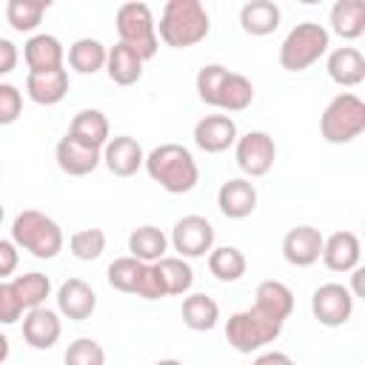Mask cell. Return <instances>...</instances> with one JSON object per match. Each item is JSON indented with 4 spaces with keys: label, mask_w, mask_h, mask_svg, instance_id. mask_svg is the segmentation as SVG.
I'll use <instances>...</instances> for the list:
<instances>
[{
    "label": "cell",
    "mask_w": 365,
    "mask_h": 365,
    "mask_svg": "<svg viewBox=\"0 0 365 365\" xmlns=\"http://www.w3.org/2000/svg\"><path fill=\"white\" fill-rule=\"evenodd\" d=\"M148 177L168 194H188L200 182V168L194 154L180 143H163L145 154Z\"/></svg>",
    "instance_id": "cell-1"
},
{
    "label": "cell",
    "mask_w": 365,
    "mask_h": 365,
    "mask_svg": "<svg viewBox=\"0 0 365 365\" xmlns=\"http://www.w3.org/2000/svg\"><path fill=\"white\" fill-rule=\"evenodd\" d=\"M211 31V17L200 0H168L157 23V40L171 48H191Z\"/></svg>",
    "instance_id": "cell-2"
},
{
    "label": "cell",
    "mask_w": 365,
    "mask_h": 365,
    "mask_svg": "<svg viewBox=\"0 0 365 365\" xmlns=\"http://www.w3.org/2000/svg\"><path fill=\"white\" fill-rule=\"evenodd\" d=\"M11 242L37 259H54L63 251L66 240H63L60 225L48 214L37 208H26L11 222Z\"/></svg>",
    "instance_id": "cell-3"
},
{
    "label": "cell",
    "mask_w": 365,
    "mask_h": 365,
    "mask_svg": "<svg viewBox=\"0 0 365 365\" xmlns=\"http://www.w3.org/2000/svg\"><path fill=\"white\" fill-rule=\"evenodd\" d=\"M328 46H331V34L322 23L314 20L297 23L279 46V66L285 71H305L328 51Z\"/></svg>",
    "instance_id": "cell-4"
},
{
    "label": "cell",
    "mask_w": 365,
    "mask_h": 365,
    "mask_svg": "<svg viewBox=\"0 0 365 365\" xmlns=\"http://www.w3.org/2000/svg\"><path fill=\"white\" fill-rule=\"evenodd\" d=\"M362 131H365V103L351 91L336 94L319 117L322 140L331 145H345L354 143Z\"/></svg>",
    "instance_id": "cell-5"
},
{
    "label": "cell",
    "mask_w": 365,
    "mask_h": 365,
    "mask_svg": "<svg viewBox=\"0 0 365 365\" xmlns=\"http://www.w3.org/2000/svg\"><path fill=\"white\" fill-rule=\"evenodd\" d=\"M114 26H117V34H120V43H125L128 48L137 51V57L145 63L157 54L160 48V40H157V23H154V14L145 3H123L114 14Z\"/></svg>",
    "instance_id": "cell-6"
},
{
    "label": "cell",
    "mask_w": 365,
    "mask_h": 365,
    "mask_svg": "<svg viewBox=\"0 0 365 365\" xmlns=\"http://www.w3.org/2000/svg\"><path fill=\"white\" fill-rule=\"evenodd\" d=\"M282 334V322L259 314L254 305L245 311H237L225 322V339L237 354H254L274 342Z\"/></svg>",
    "instance_id": "cell-7"
},
{
    "label": "cell",
    "mask_w": 365,
    "mask_h": 365,
    "mask_svg": "<svg viewBox=\"0 0 365 365\" xmlns=\"http://www.w3.org/2000/svg\"><path fill=\"white\" fill-rule=\"evenodd\" d=\"M234 160L245 177H265L277 160V143L268 131H248L234 143Z\"/></svg>",
    "instance_id": "cell-8"
},
{
    "label": "cell",
    "mask_w": 365,
    "mask_h": 365,
    "mask_svg": "<svg viewBox=\"0 0 365 365\" xmlns=\"http://www.w3.org/2000/svg\"><path fill=\"white\" fill-rule=\"evenodd\" d=\"M168 242L174 245L177 257H182V259L205 257L214 248V225L200 214H185L174 222Z\"/></svg>",
    "instance_id": "cell-9"
},
{
    "label": "cell",
    "mask_w": 365,
    "mask_h": 365,
    "mask_svg": "<svg viewBox=\"0 0 365 365\" xmlns=\"http://www.w3.org/2000/svg\"><path fill=\"white\" fill-rule=\"evenodd\" d=\"M311 314L325 328H339L354 317V297L342 282H322L311 294Z\"/></svg>",
    "instance_id": "cell-10"
},
{
    "label": "cell",
    "mask_w": 365,
    "mask_h": 365,
    "mask_svg": "<svg viewBox=\"0 0 365 365\" xmlns=\"http://www.w3.org/2000/svg\"><path fill=\"white\" fill-rule=\"evenodd\" d=\"M240 131L234 117L228 114H205L194 125V145L205 154H222L237 143Z\"/></svg>",
    "instance_id": "cell-11"
},
{
    "label": "cell",
    "mask_w": 365,
    "mask_h": 365,
    "mask_svg": "<svg viewBox=\"0 0 365 365\" xmlns=\"http://www.w3.org/2000/svg\"><path fill=\"white\" fill-rule=\"evenodd\" d=\"M322 231L314 225H294L285 237H282V257L288 265L294 268H308L314 262H319L322 254Z\"/></svg>",
    "instance_id": "cell-12"
},
{
    "label": "cell",
    "mask_w": 365,
    "mask_h": 365,
    "mask_svg": "<svg viewBox=\"0 0 365 365\" xmlns=\"http://www.w3.org/2000/svg\"><path fill=\"white\" fill-rule=\"evenodd\" d=\"M257 185L245 177H231L217 191V208L228 220H245L257 208Z\"/></svg>",
    "instance_id": "cell-13"
},
{
    "label": "cell",
    "mask_w": 365,
    "mask_h": 365,
    "mask_svg": "<svg viewBox=\"0 0 365 365\" xmlns=\"http://www.w3.org/2000/svg\"><path fill=\"white\" fill-rule=\"evenodd\" d=\"M319 259L325 262L328 271H336V274H348V271L359 268V259H362L359 237L354 231H334L331 237L322 240Z\"/></svg>",
    "instance_id": "cell-14"
},
{
    "label": "cell",
    "mask_w": 365,
    "mask_h": 365,
    "mask_svg": "<svg viewBox=\"0 0 365 365\" xmlns=\"http://www.w3.org/2000/svg\"><path fill=\"white\" fill-rule=\"evenodd\" d=\"M60 334H63V322H60L57 311H51L46 305L26 311V317H23V339H26L29 348L48 351V348L57 345Z\"/></svg>",
    "instance_id": "cell-15"
},
{
    "label": "cell",
    "mask_w": 365,
    "mask_h": 365,
    "mask_svg": "<svg viewBox=\"0 0 365 365\" xmlns=\"http://www.w3.org/2000/svg\"><path fill=\"white\" fill-rule=\"evenodd\" d=\"M94 308H97V294L86 279L71 277L57 288V314L60 317L83 322L94 314Z\"/></svg>",
    "instance_id": "cell-16"
},
{
    "label": "cell",
    "mask_w": 365,
    "mask_h": 365,
    "mask_svg": "<svg viewBox=\"0 0 365 365\" xmlns=\"http://www.w3.org/2000/svg\"><path fill=\"white\" fill-rule=\"evenodd\" d=\"M145 163V154H143V145L128 137V134H120V137H111L103 148V165L114 174V177H134Z\"/></svg>",
    "instance_id": "cell-17"
},
{
    "label": "cell",
    "mask_w": 365,
    "mask_h": 365,
    "mask_svg": "<svg viewBox=\"0 0 365 365\" xmlns=\"http://www.w3.org/2000/svg\"><path fill=\"white\" fill-rule=\"evenodd\" d=\"M23 60L29 74H46V71L63 68L66 48L54 34H31L23 46Z\"/></svg>",
    "instance_id": "cell-18"
},
{
    "label": "cell",
    "mask_w": 365,
    "mask_h": 365,
    "mask_svg": "<svg viewBox=\"0 0 365 365\" xmlns=\"http://www.w3.org/2000/svg\"><path fill=\"white\" fill-rule=\"evenodd\" d=\"M68 137L80 145H88L94 151H103L106 143L111 140V123L100 108H83L71 117Z\"/></svg>",
    "instance_id": "cell-19"
},
{
    "label": "cell",
    "mask_w": 365,
    "mask_h": 365,
    "mask_svg": "<svg viewBox=\"0 0 365 365\" xmlns=\"http://www.w3.org/2000/svg\"><path fill=\"white\" fill-rule=\"evenodd\" d=\"M54 160H57V165H60L63 174H68V177H86V174H91L103 163V151H94L88 145H80V143H74L66 134V137H60V143L54 148Z\"/></svg>",
    "instance_id": "cell-20"
},
{
    "label": "cell",
    "mask_w": 365,
    "mask_h": 365,
    "mask_svg": "<svg viewBox=\"0 0 365 365\" xmlns=\"http://www.w3.org/2000/svg\"><path fill=\"white\" fill-rule=\"evenodd\" d=\"M325 71L328 77L342 86V88H354L365 80V57L359 48L354 46H339L328 54V63H325Z\"/></svg>",
    "instance_id": "cell-21"
},
{
    "label": "cell",
    "mask_w": 365,
    "mask_h": 365,
    "mask_svg": "<svg viewBox=\"0 0 365 365\" xmlns=\"http://www.w3.org/2000/svg\"><path fill=\"white\" fill-rule=\"evenodd\" d=\"M254 308L277 322H285L294 311V294L279 279H262L254 291Z\"/></svg>",
    "instance_id": "cell-22"
},
{
    "label": "cell",
    "mask_w": 365,
    "mask_h": 365,
    "mask_svg": "<svg viewBox=\"0 0 365 365\" xmlns=\"http://www.w3.org/2000/svg\"><path fill=\"white\" fill-rule=\"evenodd\" d=\"M279 20H282V11H279V6L274 0H248L240 9V26L251 37L274 34L279 29Z\"/></svg>",
    "instance_id": "cell-23"
},
{
    "label": "cell",
    "mask_w": 365,
    "mask_h": 365,
    "mask_svg": "<svg viewBox=\"0 0 365 365\" xmlns=\"http://www.w3.org/2000/svg\"><path fill=\"white\" fill-rule=\"evenodd\" d=\"M26 94L37 106H57L68 94V71L54 68L46 74H26Z\"/></svg>",
    "instance_id": "cell-24"
},
{
    "label": "cell",
    "mask_w": 365,
    "mask_h": 365,
    "mask_svg": "<svg viewBox=\"0 0 365 365\" xmlns=\"http://www.w3.org/2000/svg\"><path fill=\"white\" fill-rule=\"evenodd\" d=\"M328 23H331V31L342 40L362 37L365 34V0H336L331 6Z\"/></svg>",
    "instance_id": "cell-25"
},
{
    "label": "cell",
    "mask_w": 365,
    "mask_h": 365,
    "mask_svg": "<svg viewBox=\"0 0 365 365\" xmlns=\"http://www.w3.org/2000/svg\"><path fill=\"white\" fill-rule=\"evenodd\" d=\"M106 71H108L111 83H117V86H134L143 77V60L125 43H114L108 48V57H106Z\"/></svg>",
    "instance_id": "cell-26"
},
{
    "label": "cell",
    "mask_w": 365,
    "mask_h": 365,
    "mask_svg": "<svg viewBox=\"0 0 365 365\" xmlns=\"http://www.w3.org/2000/svg\"><path fill=\"white\" fill-rule=\"evenodd\" d=\"M128 251H131L128 257H134V259L151 265V262H157V259L165 257V251H168V237H165L157 225H137V228L128 234Z\"/></svg>",
    "instance_id": "cell-27"
},
{
    "label": "cell",
    "mask_w": 365,
    "mask_h": 365,
    "mask_svg": "<svg viewBox=\"0 0 365 365\" xmlns=\"http://www.w3.org/2000/svg\"><path fill=\"white\" fill-rule=\"evenodd\" d=\"M248 259L237 245H217L208 251V271L220 282H237L245 277Z\"/></svg>",
    "instance_id": "cell-28"
},
{
    "label": "cell",
    "mask_w": 365,
    "mask_h": 365,
    "mask_svg": "<svg viewBox=\"0 0 365 365\" xmlns=\"http://www.w3.org/2000/svg\"><path fill=\"white\" fill-rule=\"evenodd\" d=\"M160 279H163V288H165V297H185L194 285V268L188 265V259L182 257H163L154 262Z\"/></svg>",
    "instance_id": "cell-29"
},
{
    "label": "cell",
    "mask_w": 365,
    "mask_h": 365,
    "mask_svg": "<svg viewBox=\"0 0 365 365\" xmlns=\"http://www.w3.org/2000/svg\"><path fill=\"white\" fill-rule=\"evenodd\" d=\"M11 288H14V297L20 302L23 311H31V308H40L46 305V299L51 297V279L40 271H26V274H17L11 279Z\"/></svg>",
    "instance_id": "cell-30"
},
{
    "label": "cell",
    "mask_w": 365,
    "mask_h": 365,
    "mask_svg": "<svg viewBox=\"0 0 365 365\" xmlns=\"http://www.w3.org/2000/svg\"><path fill=\"white\" fill-rule=\"evenodd\" d=\"M106 57L108 48L94 37H80L68 46V66L77 74H97L100 68H106Z\"/></svg>",
    "instance_id": "cell-31"
},
{
    "label": "cell",
    "mask_w": 365,
    "mask_h": 365,
    "mask_svg": "<svg viewBox=\"0 0 365 365\" xmlns=\"http://www.w3.org/2000/svg\"><path fill=\"white\" fill-rule=\"evenodd\" d=\"M251 103H254V83L245 74H240V71H228L225 74V83L220 88L217 108L228 111V117H231L237 111H245Z\"/></svg>",
    "instance_id": "cell-32"
},
{
    "label": "cell",
    "mask_w": 365,
    "mask_h": 365,
    "mask_svg": "<svg viewBox=\"0 0 365 365\" xmlns=\"http://www.w3.org/2000/svg\"><path fill=\"white\" fill-rule=\"evenodd\" d=\"M182 322L191 331H211L220 322V305L208 294H188L182 299Z\"/></svg>",
    "instance_id": "cell-33"
},
{
    "label": "cell",
    "mask_w": 365,
    "mask_h": 365,
    "mask_svg": "<svg viewBox=\"0 0 365 365\" xmlns=\"http://www.w3.org/2000/svg\"><path fill=\"white\" fill-rule=\"evenodd\" d=\"M48 0H9L6 3V20L14 31L20 34H29L40 26L43 14L48 11Z\"/></svg>",
    "instance_id": "cell-34"
},
{
    "label": "cell",
    "mask_w": 365,
    "mask_h": 365,
    "mask_svg": "<svg viewBox=\"0 0 365 365\" xmlns=\"http://www.w3.org/2000/svg\"><path fill=\"white\" fill-rule=\"evenodd\" d=\"M143 265H145V262H140V259H134V257H117V259L108 265L106 279H108V285H111L114 291L134 294V288H137V282H140V274H143Z\"/></svg>",
    "instance_id": "cell-35"
},
{
    "label": "cell",
    "mask_w": 365,
    "mask_h": 365,
    "mask_svg": "<svg viewBox=\"0 0 365 365\" xmlns=\"http://www.w3.org/2000/svg\"><path fill=\"white\" fill-rule=\"evenodd\" d=\"M68 251L80 262H91L106 251V231L103 228H80L68 237Z\"/></svg>",
    "instance_id": "cell-36"
},
{
    "label": "cell",
    "mask_w": 365,
    "mask_h": 365,
    "mask_svg": "<svg viewBox=\"0 0 365 365\" xmlns=\"http://www.w3.org/2000/svg\"><path fill=\"white\" fill-rule=\"evenodd\" d=\"M225 74H228V68L220 66V63H208V66H202L197 71V80L194 83H197V94H200V100L205 106H214L217 108V100H220V88L225 83Z\"/></svg>",
    "instance_id": "cell-37"
},
{
    "label": "cell",
    "mask_w": 365,
    "mask_h": 365,
    "mask_svg": "<svg viewBox=\"0 0 365 365\" xmlns=\"http://www.w3.org/2000/svg\"><path fill=\"white\" fill-rule=\"evenodd\" d=\"M66 365H106V351L97 339L91 336H80L74 342H68L66 354H63Z\"/></svg>",
    "instance_id": "cell-38"
},
{
    "label": "cell",
    "mask_w": 365,
    "mask_h": 365,
    "mask_svg": "<svg viewBox=\"0 0 365 365\" xmlns=\"http://www.w3.org/2000/svg\"><path fill=\"white\" fill-rule=\"evenodd\" d=\"M23 114V94L11 83H0V125L17 123Z\"/></svg>",
    "instance_id": "cell-39"
},
{
    "label": "cell",
    "mask_w": 365,
    "mask_h": 365,
    "mask_svg": "<svg viewBox=\"0 0 365 365\" xmlns=\"http://www.w3.org/2000/svg\"><path fill=\"white\" fill-rule=\"evenodd\" d=\"M134 297H140L145 302H154V299H163L165 297V288H163V279H160L154 262L151 265H143V274H140V282L134 288Z\"/></svg>",
    "instance_id": "cell-40"
},
{
    "label": "cell",
    "mask_w": 365,
    "mask_h": 365,
    "mask_svg": "<svg viewBox=\"0 0 365 365\" xmlns=\"http://www.w3.org/2000/svg\"><path fill=\"white\" fill-rule=\"evenodd\" d=\"M20 314H23V308H20L17 297H14L11 282H0V325H11V322H17Z\"/></svg>",
    "instance_id": "cell-41"
},
{
    "label": "cell",
    "mask_w": 365,
    "mask_h": 365,
    "mask_svg": "<svg viewBox=\"0 0 365 365\" xmlns=\"http://www.w3.org/2000/svg\"><path fill=\"white\" fill-rule=\"evenodd\" d=\"M17 262H20L17 245L11 240H0V282H6L17 271Z\"/></svg>",
    "instance_id": "cell-42"
},
{
    "label": "cell",
    "mask_w": 365,
    "mask_h": 365,
    "mask_svg": "<svg viewBox=\"0 0 365 365\" xmlns=\"http://www.w3.org/2000/svg\"><path fill=\"white\" fill-rule=\"evenodd\" d=\"M17 60H20V51H17V46H14L11 40L0 37V77L11 74V71L17 68Z\"/></svg>",
    "instance_id": "cell-43"
},
{
    "label": "cell",
    "mask_w": 365,
    "mask_h": 365,
    "mask_svg": "<svg viewBox=\"0 0 365 365\" xmlns=\"http://www.w3.org/2000/svg\"><path fill=\"white\" fill-rule=\"evenodd\" d=\"M362 274H365V268H354V271H351V279H354V282H351L348 291H351L354 299H356V297H365V291H362Z\"/></svg>",
    "instance_id": "cell-44"
},
{
    "label": "cell",
    "mask_w": 365,
    "mask_h": 365,
    "mask_svg": "<svg viewBox=\"0 0 365 365\" xmlns=\"http://www.w3.org/2000/svg\"><path fill=\"white\" fill-rule=\"evenodd\" d=\"M9 351H11V345H9V336L0 331V365L9 359Z\"/></svg>",
    "instance_id": "cell-45"
},
{
    "label": "cell",
    "mask_w": 365,
    "mask_h": 365,
    "mask_svg": "<svg viewBox=\"0 0 365 365\" xmlns=\"http://www.w3.org/2000/svg\"><path fill=\"white\" fill-rule=\"evenodd\" d=\"M154 365H182V362H180V359H171V356H168V359H157Z\"/></svg>",
    "instance_id": "cell-46"
},
{
    "label": "cell",
    "mask_w": 365,
    "mask_h": 365,
    "mask_svg": "<svg viewBox=\"0 0 365 365\" xmlns=\"http://www.w3.org/2000/svg\"><path fill=\"white\" fill-rule=\"evenodd\" d=\"M0 222H3V202H0Z\"/></svg>",
    "instance_id": "cell-47"
},
{
    "label": "cell",
    "mask_w": 365,
    "mask_h": 365,
    "mask_svg": "<svg viewBox=\"0 0 365 365\" xmlns=\"http://www.w3.org/2000/svg\"><path fill=\"white\" fill-rule=\"evenodd\" d=\"M288 365H297V362H294V359H291V362H288Z\"/></svg>",
    "instance_id": "cell-48"
}]
</instances>
